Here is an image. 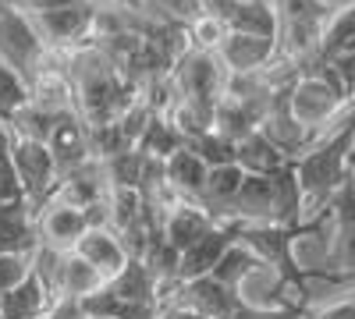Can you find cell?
<instances>
[{
	"mask_svg": "<svg viewBox=\"0 0 355 319\" xmlns=\"http://www.w3.org/2000/svg\"><path fill=\"white\" fill-rule=\"evenodd\" d=\"M64 64H68L78 113L89 128L117 125L132 110V103L139 100V89L114 68V61L96 43L64 53Z\"/></svg>",
	"mask_w": 355,
	"mask_h": 319,
	"instance_id": "1",
	"label": "cell"
},
{
	"mask_svg": "<svg viewBox=\"0 0 355 319\" xmlns=\"http://www.w3.org/2000/svg\"><path fill=\"white\" fill-rule=\"evenodd\" d=\"M352 153H355V107L345 113L334 131H327L306 156L295 160V174H299L306 199V220H316L334 210V199L355 178Z\"/></svg>",
	"mask_w": 355,
	"mask_h": 319,
	"instance_id": "2",
	"label": "cell"
},
{
	"mask_svg": "<svg viewBox=\"0 0 355 319\" xmlns=\"http://www.w3.org/2000/svg\"><path fill=\"white\" fill-rule=\"evenodd\" d=\"M288 103L291 113L302 128H309L313 135H327L341 125V118L355 107L348 85L341 82V75L327 64H309L288 89Z\"/></svg>",
	"mask_w": 355,
	"mask_h": 319,
	"instance_id": "3",
	"label": "cell"
},
{
	"mask_svg": "<svg viewBox=\"0 0 355 319\" xmlns=\"http://www.w3.org/2000/svg\"><path fill=\"white\" fill-rule=\"evenodd\" d=\"M50 53L53 50L36 33L33 18H25V15L0 4V61H4L8 68H15L28 82V89H33L36 78L43 75Z\"/></svg>",
	"mask_w": 355,
	"mask_h": 319,
	"instance_id": "4",
	"label": "cell"
},
{
	"mask_svg": "<svg viewBox=\"0 0 355 319\" xmlns=\"http://www.w3.org/2000/svg\"><path fill=\"white\" fill-rule=\"evenodd\" d=\"M33 266L40 270V277L50 284V291L57 302H85L89 295H96L107 287L103 273L93 270L78 252H50V248H36Z\"/></svg>",
	"mask_w": 355,
	"mask_h": 319,
	"instance_id": "5",
	"label": "cell"
},
{
	"mask_svg": "<svg viewBox=\"0 0 355 319\" xmlns=\"http://www.w3.org/2000/svg\"><path fill=\"white\" fill-rule=\"evenodd\" d=\"M11 156H15L18 178H21V188H25V202L40 213L53 199L57 185H61V170H57L53 153H50L46 142L11 128Z\"/></svg>",
	"mask_w": 355,
	"mask_h": 319,
	"instance_id": "6",
	"label": "cell"
},
{
	"mask_svg": "<svg viewBox=\"0 0 355 319\" xmlns=\"http://www.w3.org/2000/svg\"><path fill=\"white\" fill-rule=\"evenodd\" d=\"M227 68L220 64V57L210 50L192 46L185 57H178V64L171 68V82L178 96L192 100H220L227 89Z\"/></svg>",
	"mask_w": 355,
	"mask_h": 319,
	"instance_id": "7",
	"label": "cell"
},
{
	"mask_svg": "<svg viewBox=\"0 0 355 319\" xmlns=\"http://www.w3.org/2000/svg\"><path fill=\"white\" fill-rule=\"evenodd\" d=\"M160 302H174L189 312H196L199 319H231L242 309V298L234 287H227L217 277H199L189 284H174L160 295Z\"/></svg>",
	"mask_w": 355,
	"mask_h": 319,
	"instance_id": "8",
	"label": "cell"
},
{
	"mask_svg": "<svg viewBox=\"0 0 355 319\" xmlns=\"http://www.w3.org/2000/svg\"><path fill=\"white\" fill-rule=\"evenodd\" d=\"M309 280H355V178L341 188V195L334 199V248H331V266L316 270L306 266Z\"/></svg>",
	"mask_w": 355,
	"mask_h": 319,
	"instance_id": "9",
	"label": "cell"
},
{
	"mask_svg": "<svg viewBox=\"0 0 355 319\" xmlns=\"http://www.w3.org/2000/svg\"><path fill=\"white\" fill-rule=\"evenodd\" d=\"M89 227H93L89 213L68 206V202H46L36 213L40 248H50V252H75V245L85 238Z\"/></svg>",
	"mask_w": 355,
	"mask_h": 319,
	"instance_id": "10",
	"label": "cell"
},
{
	"mask_svg": "<svg viewBox=\"0 0 355 319\" xmlns=\"http://www.w3.org/2000/svg\"><path fill=\"white\" fill-rule=\"evenodd\" d=\"M224 220H239V224H281V185L277 174L263 178V174H249L242 192L234 195L227 206Z\"/></svg>",
	"mask_w": 355,
	"mask_h": 319,
	"instance_id": "11",
	"label": "cell"
},
{
	"mask_svg": "<svg viewBox=\"0 0 355 319\" xmlns=\"http://www.w3.org/2000/svg\"><path fill=\"white\" fill-rule=\"evenodd\" d=\"M239 220H220L202 241H196L189 252H182V266H178V284H189L199 277H210L220 259L239 245Z\"/></svg>",
	"mask_w": 355,
	"mask_h": 319,
	"instance_id": "12",
	"label": "cell"
},
{
	"mask_svg": "<svg viewBox=\"0 0 355 319\" xmlns=\"http://www.w3.org/2000/svg\"><path fill=\"white\" fill-rule=\"evenodd\" d=\"M277 50H281V39H274V36L231 33L224 39V46L217 50V57L227 68V75H259L266 68H274Z\"/></svg>",
	"mask_w": 355,
	"mask_h": 319,
	"instance_id": "13",
	"label": "cell"
},
{
	"mask_svg": "<svg viewBox=\"0 0 355 319\" xmlns=\"http://www.w3.org/2000/svg\"><path fill=\"white\" fill-rule=\"evenodd\" d=\"M46 146L57 160V170H61V178L64 174H75L82 167H89L96 156H93V142H89V125L82 121V113H68V118L57 121V128L50 131L46 138Z\"/></svg>",
	"mask_w": 355,
	"mask_h": 319,
	"instance_id": "14",
	"label": "cell"
},
{
	"mask_svg": "<svg viewBox=\"0 0 355 319\" xmlns=\"http://www.w3.org/2000/svg\"><path fill=\"white\" fill-rule=\"evenodd\" d=\"M217 227V220L206 213L199 202H185V199H178L174 206L160 217V230H164V238L178 248V252H189L196 241H202L210 230Z\"/></svg>",
	"mask_w": 355,
	"mask_h": 319,
	"instance_id": "15",
	"label": "cell"
},
{
	"mask_svg": "<svg viewBox=\"0 0 355 319\" xmlns=\"http://www.w3.org/2000/svg\"><path fill=\"white\" fill-rule=\"evenodd\" d=\"M75 252H78L93 270H100L107 284L117 280V277L125 273V266L132 263L128 248L121 245V238H117L110 227H89V230H85V238L75 245Z\"/></svg>",
	"mask_w": 355,
	"mask_h": 319,
	"instance_id": "16",
	"label": "cell"
},
{
	"mask_svg": "<svg viewBox=\"0 0 355 319\" xmlns=\"http://www.w3.org/2000/svg\"><path fill=\"white\" fill-rule=\"evenodd\" d=\"M107 195H110V185H107L103 163H100V160H93L89 167H82V170H75V174H64L50 202H68V206H75V210H85V213H89L93 206L107 202Z\"/></svg>",
	"mask_w": 355,
	"mask_h": 319,
	"instance_id": "17",
	"label": "cell"
},
{
	"mask_svg": "<svg viewBox=\"0 0 355 319\" xmlns=\"http://www.w3.org/2000/svg\"><path fill=\"white\" fill-rule=\"evenodd\" d=\"M164 178L171 185V192L185 202H202L206 195V181H210V163H206L192 146H185L182 153H174L171 160H164Z\"/></svg>",
	"mask_w": 355,
	"mask_h": 319,
	"instance_id": "18",
	"label": "cell"
},
{
	"mask_svg": "<svg viewBox=\"0 0 355 319\" xmlns=\"http://www.w3.org/2000/svg\"><path fill=\"white\" fill-rule=\"evenodd\" d=\"M36 248V210L28 202L0 206V255H33Z\"/></svg>",
	"mask_w": 355,
	"mask_h": 319,
	"instance_id": "19",
	"label": "cell"
},
{
	"mask_svg": "<svg viewBox=\"0 0 355 319\" xmlns=\"http://www.w3.org/2000/svg\"><path fill=\"white\" fill-rule=\"evenodd\" d=\"M53 305H57V298L50 291V284L33 266V273H28L15 291H8L0 298V316L4 319H43Z\"/></svg>",
	"mask_w": 355,
	"mask_h": 319,
	"instance_id": "20",
	"label": "cell"
},
{
	"mask_svg": "<svg viewBox=\"0 0 355 319\" xmlns=\"http://www.w3.org/2000/svg\"><path fill=\"white\" fill-rule=\"evenodd\" d=\"M245 178H249V170H245L242 163L210 167V181H206V195H202L199 206H202L206 213H210V217L220 224V220H224V213H227V206L234 202V195L242 192Z\"/></svg>",
	"mask_w": 355,
	"mask_h": 319,
	"instance_id": "21",
	"label": "cell"
},
{
	"mask_svg": "<svg viewBox=\"0 0 355 319\" xmlns=\"http://www.w3.org/2000/svg\"><path fill=\"white\" fill-rule=\"evenodd\" d=\"M217 103L220 100H192V96H178L167 110V118L174 121V128L182 131L189 142L210 135L217 128Z\"/></svg>",
	"mask_w": 355,
	"mask_h": 319,
	"instance_id": "22",
	"label": "cell"
},
{
	"mask_svg": "<svg viewBox=\"0 0 355 319\" xmlns=\"http://www.w3.org/2000/svg\"><path fill=\"white\" fill-rule=\"evenodd\" d=\"M239 163L249 170V174H263V178H274V174H281L291 156H284L270 138H266L263 131H252L249 138L239 142Z\"/></svg>",
	"mask_w": 355,
	"mask_h": 319,
	"instance_id": "23",
	"label": "cell"
},
{
	"mask_svg": "<svg viewBox=\"0 0 355 319\" xmlns=\"http://www.w3.org/2000/svg\"><path fill=\"white\" fill-rule=\"evenodd\" d=\"M107 287L128 305H153V302H160V287L150 277V270L142 266V259H132V263L125 266V273L117 280H110Z\"/></svg>",
	"mask_w": 355,
	"mask_h": 319,
	"instance_id": "24",
	"label": "cell"
},
{
	"mask_svg": "<svg viewBox=\"0 0 355 319\" xmlns=\"http://www.w3.org/2000/svg\"><path fill=\"white\" fill-rule=\"evenodd\" d=\"M189 146V138L174 128V121L167 118V113H157V118L150 121V128H146V135L139 138V149L146 156H153V160H171L174 153H182Z\"/></svg>",
	"mask_w": 355,
	"mask_h": 319,
	"instance_id": "25",
	"label": "cell"
},
{
	"mask_svg": "<svg viewBox=\"0 0 355 319\" xmlns=\"http://www.w3.org/2000/svg\"><path fill=\"white\" fill-rule=\"evenodd\" d=\"M100 163H103V174H107V185L110 188H139L142 192L146 170H150V156H146L142 149L110 156V160H100Z\"/></svg>",
	"mask_w": 355,
	"mask_h": 319,
	"instance_id": "26",
	"label": "cell"
},
{
	"mask_svg": "<svg viewBox=\"0 0 355 319\" xmlns=\"http://www.w3.org/2000/svg\"><path fill=\"white\" fill-rule=\"evenodd\" d=\"M28 103H33V89H28V82L15 68H8L4 61H0V121L11 125Z\"/></svg>",
	"mask_w": 355,
	"mask_h": 319,
	"instance_id": "27",
	"label": "cell"
},
{
	"mask_svg": "<svg viewBox=\"0 0 355 319\" xmlns=\"http://www.w3.org/2000/svg\"><path fill=\"white\" fill-rule=\"evenodd\" d=\"M11 202H25V188L11 156V128L0 121V206H11Z\"/></svg>",
	"mask_w": 355,
	"mask_h": 319,
	"instance_id": "28",
	"label": "cell"
},
{
	"mask_svg": "<svg viewBox=\"0 0 355 319\" xmlns=\"http://www.w3.org/2000/svg\"><path fill=\"white\" fill-rule=\"evenodd\" d=\"M259 266H263V259H259L256 252H249L245 245H234V248L220 259V266H217L210 277L224 280L227 287H234V291H239V284H242L252 270H259Z\"/></svg>",
	"mask_w": 355,
	"mask_h": 319,
	"instance_id": "29",
	"label": "cell"
},
{
	"mask_svg": "<svg viewBox=\"0 0 355 319\" xmlns=\"http://www.w3.org/2000/svg\"><path fill=\"white\" fill-rule=\"evenodd\" d=\"M189 36H192V46L217 53V50L224 46V39L231 36V25H227V21H220V18H214V15L196 11V15L189 18Z\"/></svg>",
	"mask_w": 355,
	"mask_h": 319,
	"instance_id": "30",
	"label": "cell"
},
{
	"mask_svg": "<svg viewBox=\"0 0 355 319\" xmlns=\"http://www.w3.org/2000/svg\"><path fill=\"white\" fill-rule=\"evenodd\" d=\"M189 146L210 163V167H227V163H239V142H231L227 135L220 131H210V135H202L196 142H189Z\"/></svg>",
	"mask_w": 355,
	"mask_h": 319,
	"instance_id": "31",
	"label": "cell"
},
{
	"mask_svg": "<svg viewBox=\"0 0 355 319\" xmlns=\"http://www.w3.org/2000/svg\"><path fill=\"white\" fill-rule=\"evenodd\" d=\"M4 8L25 15V18H40V15H50V11H61V8H71V4H82V0H0Z\"/></svg>",
	"mask_w": 355,
	"mask_h": 319,
	"instance_id": "32",
	"label": "cell"
},
{
	"mask_svg": "<svg viewBox=\"0 0 355 319\" xmlns=\"http://www.w3.org/2000/svg\"><path fill=\"white\" fill-rule=\"evenodd\" d=\"M313 316V305H302V309H284V312H270V309H252V305H242L231 319H309Z\"/></svg>",
	"mask_w": 355,
	"mask_h": 319,
	"instance_id": "33",
	"label": "cell"
},
{
	"mask_svg": "<svg viewBox=\"0 0 355 319\" xmlns=\"http://www.w3.org/2000/svg\"><path fill=\"white\" fill-rule=\"evenodd\" d=\"M313 319H355V295L327 305H313Z\"/></svg>",
	"mask_w": 355,
	"mask_h": 319,
	"instance_id": "34",
	"label": "cell"
},
{
	"mask_svg": "<svg viewBox=\"0 0 355 319\" xmlns=\"http://www.w3.org/2000/svg\"><path fill=\"white\" fill-rule=\"evenodd\" d=\"M239 4H242V0H196V8H199L202 15H214V18L227 21V25H231L234 11H239Z\"/></svg>",
	"mask_w": 355,
	"mask_h": 319,
	"instance_id": "35",
	"label": "cell"
},
{
	"mask_svg": "<svg viewBox=\"0 0 355 319\" xmlns=\"http://www.w3.org/2000/svg\"><path fill=\"white\" fill-rule=\"evenodd\" d=\"M157 319H199V316H196V312H189V309H182V305H174V302H160Z\"/></svg>",
	"mask_w": 355,
	"mask_h": 319,
	"instance_id": "36",
	"label": "cell"
},
{
	"mask_svg": "<svg viewBox=\"0 0 355 319\" xmlns=\"http://www.w3.org/2000/svg\"><path fill=\"white\" fill-rule=\"evenodd\" d=\"M352 174H355V153H352Z\"/></svg>",
	"mask_w": 355,
	"mask_h": 319,
	"instance_id": "37",
	"label": "cell"
},
{
	"mask_svg": "<svg viewBox=\"0 0 355 319\" xmlns=\"http://www.w3.org/2000/svg\"><path fill=\"white\" fill-rule=\"evenodd\" d=\"M0 319H4V316H0Z\"/></svg>",
	"mask_w": 355,
	"mask_h": 319,
	"instance_id": "38",
	"label": "cell"
}]
</instances>
